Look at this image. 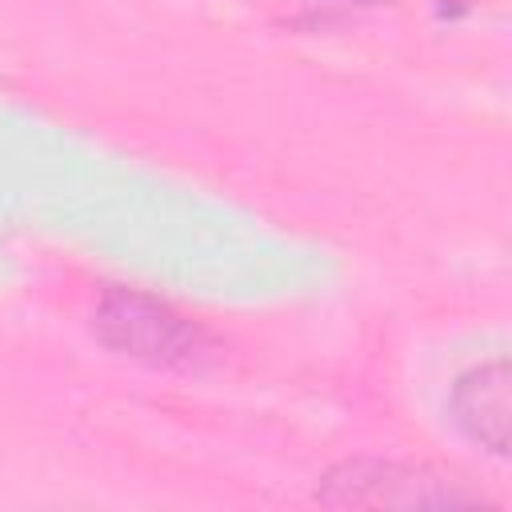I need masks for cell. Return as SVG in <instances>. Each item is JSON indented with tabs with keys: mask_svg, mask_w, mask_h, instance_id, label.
<instances>
[{
	"mask_svg": "<svg viewBox=\"0 0 512 512\" xmlns=\"http://www.w3.org/2000/svg\"><path fill=\"white\" fill-rule=\"evenodd\" d=\"M96 332L108 348L156 368H180L200 356V332L168 304L136 292H112L96 312Z\"/></svg>",
	"mask_w": 512,
	"mask_h": 512,
	"instance_id": "1",
	"label": "cell"
},
{
	"mask_svg": "<svg viewBox=\"0 0 512 512\" xmlns=\"http://www.w3.org/2000/svg\"><path fill=\"white\" fill-rule=\"evenodd\" d=\"M328 504H396V508H420V504H468V492H456L444 484V476H432L424 468L404 464H376L360 460L328 476L324 488Z\"/></svg>",
	"mask_w": 512,
	"mask_h": 512,
	"instance_id": "2",
	"label": "cell"
},
{
	"mask_svg": "<svg viewBox=\"0 0 512 512\" xmlns=\"http://www.w3.org/2000/svg\"><path fill=\"white\" fill-rule=\"evenodd\" d=\"M456 424L488 452H508V364L492 360L472 368L452 392Z\"/></svg>",
	"mask_w": 512,
	"mask_h": 512,
	"instance_id": "3",
	"label": "cell"
}]
</instances>
